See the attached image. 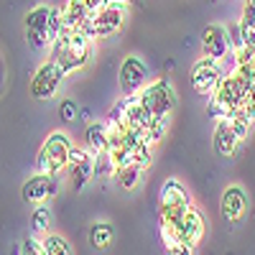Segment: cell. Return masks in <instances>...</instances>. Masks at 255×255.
<instances>
[{"label": "cell", "mask_w": 255, "mask_h": 255, "mask_svg": "<svg viewBox=\"0 0 255 255\" xmlns=\"http://www.w3.org/2000/svg\"><path fill=\"white\" fill-rule=\"evenodd\" d=\"M227 125L232 128V130H235V135L243 140V138H248V133H250V120H248V115H245V110H243V105L240 108H232L230 113H227Z\"/></svg>", "instance_id": "ffe728a7"}, {"label": "cell", "mask_w": 255, "mask_h": 255, "mask_svg": "<svg viewBox=\"0 0 255 255\" xmlns=\"http://www.w3.org/2000/svg\"><path fill=\"white\" fill-rule=\"evenodd\" d=\"M41 245H44V255H72L69 243L61 235H46L41 240Z\"/></svg>", "instance_id": "7402d4cb"}, {"label": "cell", "mask_w": 255, "mask_h": 255, "mask_svg": "<svg viewBox=\"0 0 255 255\" xmlns=\"http://www.w3.org/2000/svg\"><path fill=\"white\" fill-rule=\"evenodd\" d=\"M118 82L123 95H138L148 84V67L140 56H125L118 72Z\"/></svg>", "instance_id": "8992f818"}, {"label": "cell", "mask_w": 255, "mask_h": 255, "mask_svg": "<svg viewBox=\"0 0 255 255\" xmlns=\"http://www.w3.org/2000/svg\"><path fill=\"white\" fill-rule=\"evenodd\" d=\"M151 161H153L151 143H148V140H140V143L133 148V163H135L138 168H148V166H151Z\"/></svg>", "instance_id": "d4e9b609"}, {"label": "cell", "mask_w": 255, "mask_h": 255, "mask_svg": "<svg viewBox=\"0 0 255 255\" xmlns=\"http://www.w3.org/2000/svg\"><path fill=\"white\" fill-rule=\"evenodd\" d=\"M49 225H51V212H49V207H38V209L33 212V217H31L33 232H46Z\"/></svg>", "instance_id": "484cf974"}, {"label": "cell", "mask_w": 255, "mask_h": 255, "mask_svg": "<svg viewBox=\"0 0 255 255\" xmlns=\"http://www.w3.org/2000/svg\"><path fill=\"white\" fill-rule=\"evenodd\" d=\"M245 87L240 84V79L235 77V74H225L222 77V82H220V87L215 90V100H220L227 110H232V108H240L243 105V100H245Z\"/></svg>", "instance_id": "5bb4252c"}, {"label": "cell", "mask_w": 255, "mask_h": 255, "mask_svg": "<svg viewBox=\"0 0 255 255\" xmlns=\"http://www.w3.org/2000/svg\"><path fill=\"white\" fill-rule=\"evenodd\" d=\"M95 18V36L97 38H108V36H115L123 23H125V13H123V5H102L92 13Z\"/></svg>", "instance_id": "9c48e42d"}, {"label": "cell", "mask_w": 255, "mask_h": 255, "mask_svg": "<svg viewBox=\"0 0 255 255\" xmlns=\"http://www.w3.org/2000/svg\"><path fill=\"white\" fill-rule=\"evenodd\" d=\"M113 238H115V230H113V225H108V222H95V225L90 227V240H92V245L100 248V250L110 248V245H113Z\"/></svg>", "instance_id": "d6986e66"}, {"label": "cell", "mask_w": 255, "mask_h": 255, "mask_svg": "<svg viewBox=\"0 0 255 255\" xmlns=\"http://www.w3.org/2000/svg\"><path fill=\"white\" fill-rule=\"evenodd\" d=\"M227 113H230V110L225 108V105H222L220 100L209 97V105H207V115H209V118H215V120L220 123V120H225V118H227Z\"/></svg>", "instance_id": "83f0119b"}, {"label": "cell", "mask_w": 255, "mask_h": 255, "mask_svg": "<svg viewBox=\"0 0 255 255\" xmlns=\"http://www.w3.org/2000/svg\"><path fill=\"white\" fill-rule=\"evenodd\" d=\"M84 148L95 156L108 148V125L105 123H92L87 125V138H84Z\"/></svg>", "instance_id": "2e32d148"}, {"label": "cell", "mask_w": 255, "mask_h": 255, "mask_svg": "<svg viewBox=\"0 0 255 255\" xmlns=\"http://www.w3.org/2000/svg\"><path fill=\"white\" fill-rule=\"evenodd\" d=\"M56 189H59L56 174H38L36 171V176H31L23 184L20 197H23L26 202H44V199H51L56 194Z\"/></svg>", "instance_id": "30bf717a"}, {"label": "cell", "mask_w": 255, "mask_h": 255, "mask_svg": "<svg viewBox=\"0 0 255 255\" xmlns=\"http://www.w3.org/2000/svg\"><path fill=\"white\" fill-rule=\"evenodd\" d=\"M166 250H168V255H194V245H189V243H174Z\"/></svg>", "instance_id": "4dcf8cb0"}, {"label": "cell", "mask_w": 255, "mask_h": 255, "mask_svg": "<svg viewBox=\"0 0 255 255\" xmlns=\"http://www.w3.org/2000/svg\"><path fill=\"white\" fill-rule=\"evenodd\" d=\"M59 118H61L64 123H72V120L77 118V105H74V100H64V102L59 105Z\"/></svg>", "instance_id": "f1b7e54d"}, {"label": "cell", "mask_w": 255, "mask_h": 255, "mask_svg": "<svg viewBox=\"0 0 255 255\" xmlns=\"http://www.w3.org/2000/svg\"><path fill=\"white\" fill-rule=\"evenodd\" d=\"M69 168H72V186L79 191L90 179H95V156L90 153L87 158H82L79 163H72Z\"/></svg>", "instance_id": "ac0fdd59"}, {"label": "cell", "mask_w": 255, "mask_h": 255, "mask_svg": "<svg viewBox=\"0 0 255 255\" xmlns=\"http://www.w3.org/2000/svg\"><path fill=\"white\" fill-rule=\"evenodd\" d=\"M90 56H92V41L72 28H64L51 44V59L64 69V74L82 69L90 61Z\"/></svg>", "instance_id": "6da1fadb"}, {"label": "cell", "mask_w": 255, "mask_h": 255, "mask_svg": "<svg viewBox=\"0 0 255 255\" xmlns=\"http://www.w3.org/2000/svg\"><path fill=\"white\" fill-rule=\"evenodd\" d=\"M20 255H44V245H41V240H23V245H20Z\"/></svg>", "instance_id": "f546056e"}, {"label": "cell", "mask_w": 255, "mask_h": 255, "mask_svg": "<svg viewBox=\"0 0 255 255\" xmlns=\"http://www.w3.org/2000/svg\"><path fill=\"white\" fill-rule=\"evenodd\" d=\"M212 143H215V151H217L222 158H230L232 153L238 151L240 138H238L235 130L227 125V120H220L217 128H215V138H212Z\"/></svg>", "instance_id": "9a60e30c"}, {"label": "cell", "mask_w": 255, "mask_h": 255, "mask_svg": "<svg viewBox=\"0 0 255 255\" xmlns=\"http://www.w3.org/2000/svg\"><path fill=\"white\" fill-rule=\"evenodd\" d=\"M72 138L67 133H51L46 138V143L41 145V151H38V158H36V168H38V174H59L61 168H67L69 166V153H72Z\"/></svg>", "instance_id": "3957f363"}, {"label": "cell", "mask_w": 255, "mask_h": 255, "mask_svg": "<svg viewBox=\"0 0 255 255\" xmlns=\"http://www.w3.org/2000/svg\"><path fill=\"white\" fill-rule=\"evenodd\" d=\"M202 51L204 56L215 59V61H222L230 51V44H227V28L220 26V23H212L202 31Z\"/></svg>", "instance_id": "8fae6325"}, {"label": "cell", "mask_w": 255, "mask_h": 255, "mask_svg": "<svg viewBox=\"0 0 255 255\" xmlns=\"http://www.w3.org/2000/svg\"><path fill=\"white\" fill-rule=\"evenodd\" d=\"M222 77H225V72L220 67V61L204 56V59H199L194 64V72H191V87H194V92L202 95V97H212L215 90L220 87Z\"/></svg>", "instance_id": "277c9868"}, {"label": "cell", "mask_w": 255, "mask_h": 255, "mask_svg": "<svg viewBox=\"0 0 255 255\" xmlns=\"http://www.w3.org/2000/svg\"><path fill=\"white\" fill-rule=\"evenodd\" d=\"M138 102L151 113L156 120H168V115L174 113L176 108V92H174V84L168 82L166 77L145 84V87L138 92Z\"/></svg>", "instance_id": "7a4b0ae2"}, {"label": "cell", "mask_w": 255, "mask_h": 255, "mask_svg": "<svg viewBox=\"0 0 255 255\" xmlns=\"http://www.w3.org/2000/svg\"><path fill=\"white\" fill-rule=\"evenodd\" d=\"M64 77H67V74H64V69L59 67L54 59H49L46 64H41L38 72L33 74V79H31V95H33L36 100H49V97H54Z\"/></svg>", "instance_id": "5b68a950"}, {"label": "cell", "mask_w": 255, "mask_h": 255, "mask_svg": "<svg viewBox=\"0 0 255 255\" xmlns=\"http://www.w3.org/2000/svg\"><path fill=\"white\" fill-rule=\"evenodd\" d=\"M163 227H166V225H163ZM168 230L176 235L179 243L197 245V243L202 240V235H204V217L199 215L194 207H189V209L184 212V217H181L174 227H168Z\"/></svg>", "instance_id": "ba28073f"}, {"label": "cell", "mask_w": 255, "mask_h": 255, "mask_svg": "<svg viewBox=\"0 0 255 255\" xmlns=\"http://www.w3.org/2000/svg\"><path fill=\"white\" fill-rule=\"evenodd\" d=\"M140 171H143V168H138L135 163H130V166L115 168L113 176L118 179V186H120V189H135L138 181H140Z\"/></svg>", "instance_id": "44dd1931"}, {"label": "cell", "mask_w": 255, "mask_h": 255, "mask_svg": "<svg viewBox=\"0 0 255 255\" xmlns=\"http://www.w3.org/2000/svg\"><path fill=\"white\" fill-rule=\"evenodd\" d=\"M61 31H64V23H61V8H51V10H49V18H46V41H49V46L59 38Z\"/></svg>", "instance_id": "cb8c5ba5"}, {"label": "cell", "mask_w": 255, "mask_h": 255, "mask_svg": "<svg viewBox=\"0 0 255 255\" xmlns=\"http://www.w3.org/2000/svg\"><path fill=\"white\" fill-rule=\"evenodd\" d=\"M158 199H161L163 209H189V207H194L191 204V194L186 191V186L179 179H166L163 186H161Z\"/></svg>", "instance_id": "4fadbf2b"}, {"label": "cell", "mask_w": 255, "mask_h": 255, "mask_svg": "<svg viewBox=\"0 0 255 255\" xmlns=\"http://www.w3.org/2000/svg\"><path fill=\"white\" fill-rule=\"evenodd\" d=\"M248 209V194L243 186H227L222 191V199H220V212L222 217L230 222H238Z\"/></svg>", "instance_id": "7c38bea8"}, {"label": "cell", "mask_w": 255, "mask_h": 255, "mask_svg": "<svg viewBox=\"0 0 255 255\" xmlns=\"http://www.w3.org/2000/svg\"><path fill=\"white\" fill-rule=\"evenodd\" d=\"M49 5H36L31 13H26V41H28V46L41 51V49H46L49 46V41H46V18H49Z\"/></svg>", "instance_id": "52a82bcc"}, {"label": "cell", "mask_w": 255, "mask_h": 255, "mask_svg": "<svg viewBox=\"0 0 255 255\" xmlns=\"http://www.w3.org/2000/svg\"><path fill=\"white\" fill-rule=\"evenodd\" d=\"M227 44H230V51H232V54H238L240 49H245V36H243L240 23H235V26L227 28Z\"/></svg>", "instance_id": "4316f807"}, {"label": "cell", "mask_w": 255, "mask_h": 255, "mask_svg": "<svg viewBox=\"0 0 255 255\" xmlns=\"http://www.w3.org/2000/svg\"><path fill=\"white\" fill-rule=\"evenodd\" d=\"M90 10H87V5H84V0H67V5L61 8V23H64V28H77L82 20H84V15H87Z\"/></svg>", "instance_id": "e0dca14e"}, {"label": "cell", "mask_w": 255, "mask_h": 255, "mask_svg": "<svg viewBox=\"0 0 255 255\" xmlns=\"http://www.w3.org/2000/svg\"><path fill=\"white\" fill-rule=\"evenodd\" d=\"M110 174H115V161H113L110 151L105 148V151L95 153V179H100V176H110Z\"/></svg>", "instance_id": "603a6c76"}]
</instances>
